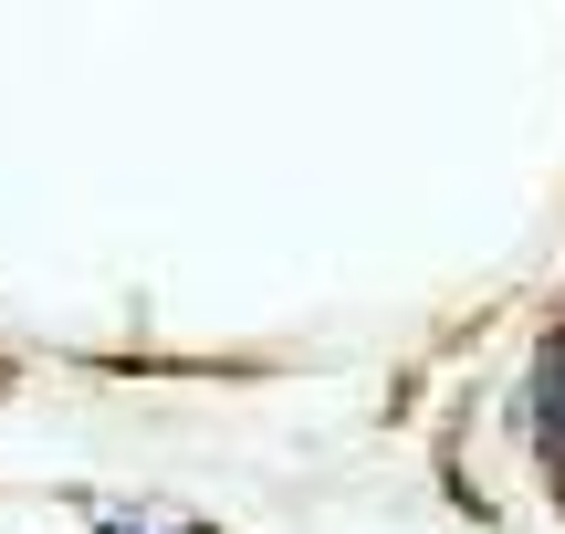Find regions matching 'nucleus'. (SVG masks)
<instances>
[{
	"label": "nucleus",
	"mask_w": 565,
	"mask_h": 534,
	"mask_svg": "<svg viewBox=\"0 0 565 534\" xmlns=\"http://www.w3.org/2000/svg\"><path fill=\"white\" fill-rule=\"evenodd\" d=\"M545 440H555V461H565V346L545 356Z\"/></svg>",
	"instance_id": "obj_1"
}]
</instances>
